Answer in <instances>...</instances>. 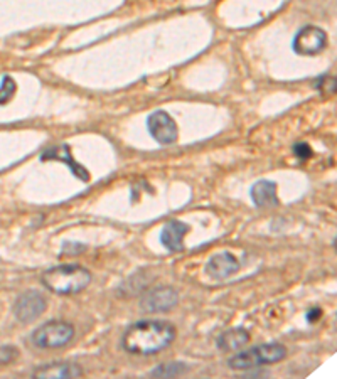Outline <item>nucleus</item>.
Instances as JSON below:
<instances>
[{
    "label": "nucleus",
    "instance_id": "4",
    "mask_svg": "<svg viewBox=\"0 0 337 379\" xmlns=\"http://www.w3.org/2000/svg\"><path fill=\"white\" fill-rule=\"evenodd\" d=\"M73 337H75V327L70 322L51 320V322L39 325L32 332L30 339H32L34 346L39 349H61L71 342Z\"/></svg>",
    "mask_w": 337,
    "mask_h": 379
},
{
    "label": "nucleus",
    "instance_id": "8",
    "mask_svg": "<svg viewBox=\"0 0 337 379\" xmlns=\"http://www.w3.org/2000/svg\"><path fill=\"white\" fill-rule=\"evenodd\" d=\"M179 302V293L171 286H159L142 297L140 307L145 312H167L174 309Z\"/></svg>",
    "mask_w": 337,
    "mask_h": 379
},
{
    "label": "nucleus",
    "instance_id": "18",
    "mask_svg": "<svg viewBox=\"0 0 337 379\" xmlns=\"http://www.w3.org/2000/svg\"><path fill=\"white\" fill-rule=\"evenodd\" d=\"M293 154L298 157L300 160H307L312 157V148H310L309 144H304V142H300V144H295L293 145Z\"/></svg>",
    "mask_w": 337,
    "mask_h": 379
},
{
    "label": "nucleus",
    "instance_id": "11",
    "mask_svg": "<svg viewBox=\"0 0 337 379\" xmlns=\"http://www.w3.org/2000/svg\"><path fill=\"white\" fill-rule=\"evenodd\" d=\"M41 160L42 162H46V160H57V162L66 164V166L71 168L73 174H75L79 181H83V182L90 181V172H88L83 166H79V164L73 159L71 148L68 147V145H61V147L49 148V150H46L44 154L41 155Z\"/></svg>",
    "mask_w": 337,
    "mask_h": 379
},
{
    "label": "nucleus",
    "instance_id": "19",
    "mask_svg": "<svg viewBox=\"0 0 337 379\" xmlns=\"http://www.w3.org/2000/svg\"><path fill=\"white\" fill-rule=\"evenodd\" d=\"M320 315H322V310L314 307V309H310L307 313H305V319H307L310 324H314L317 319H320Z\"/></svg>",
    "mask_w": 337,
    "mask_h": 379
},
{
    "label": "nucleus",
    "instance_id": "5",
    "mask_svg": "<svg viewBox=\"0 0 337 379\" xmlns=\"http://www.w3.org/2000/svg\"><path fill=\"white\" fill-rule=\"evenodd\" d=\"M327 46V34L317 26H304L292 41V49L298 56H317Z\"/></svg>",
    "mask_w": 337,
    "mask_h": 379
},
{
    "label": "nucleus",
    "instance_id": "6",
    "mask_svg": "<svg viewBox=\"0 0 337 379\" xmlns=\"http://www.w3.org/2000/svg\"><path fill=\"white\" fill-rule=\"evenodd\" d=\"M147 130L152 135V139L160 145H172L179 139L177 124L164 110H157V112L148 115Z\"/></svg>",
    "mask_w": 337,
    "mask_h": 379
},
{
    "label": "nucleus",
    "instance_id": "15",
    "mask_svg": "<svg viewBox=\"0 0 337 379\" xmlns=\"http://www.w3.org/2000/svg\"><path fill=\"white\" fill-rule=\"evenodd\" d=\"M184 373H187V366L181 365V362H171V365H160L159 367H155L151 374L157 378H174Z\"/></svg>",
    "mask_w": 337,
    "mask_h": 379
},
{
    "label": "nucleus",
    "instance_id": "10",
    "mask_svg": "<svg viewBox=\"0 0 337 379\" xmlns=\"http://www.w3.org/2000/svg\"><path fill=\"white\" fill-rule=\"evenodd\" d=\"M189 233V226L182 221L172 220L164 224L162 231H160V243L166 250L172 253H179L184 250V236Z\"/></svg>",
    "mask_w": 337,
    "mask_h": 379
},
{
    "label": "nucleus",
    "instance_id": "16",
    "mask_svg": "<svg viewBox=\"0 0 337 379\" xmlns=\"http://www.w3.org/2000/svg\"><path fill=\"white\" fill-rule=\"evenodd\" d=\"M17 84L12 79V76H3L2 84H0V105H6L14 98Z\"/></svg>",
    "mask_w": 337,
    "mask_h": 379
},
{
    "label": "nucleus",
    "instance_id": "2",
    "mask_svg": "<svg viewBox=\"0 0 337 379\" xmlns=\"http://www.w3.org/2000/svg\"><path fill=\"white\" fill-rule=\"evenodd\" d=\"M41 282L57 295H75L90 285L91 273L81 265H59L46 270Z\"/></svg>",
    "mask_w": 337,
    "mask_h": 379
},
{
    "label": "nucleus",
    "instance_id": "13",
    "mask_svg": "<svg viewBox=\"0 0 337 379\" xmlns=\"http://www.w3.org/2000/svg\"><path fill=\"white\" fill-rule=\"evenodd\" d=\"M83 374L81 367L73 362H51L37 367L34 371L36 378H52V379H68V378H79Z\"/></svg>",
    "mask_w": 337,
    "mask_h": 379
},
{
    "label": "nucleus",
    "instance_id": "3",
    "mask_svg": "<svg viewBox=\"0 0 337 379\" xmlns=\"http://www.w3.org/2000/svg\"><path fill=\"white\" fill-rule=\"evenodd\" d=\"M287 349L282 344H263V346L251 347V349L238 352L229 358L228 366L235 371H248L253 367L275 365L285 359Z\"/></svg>",
    "mask_w": 337,
    "mask_h": 379
},
{
    "label": "nucleus",
    "instance_id": "7",
    "mask_svg": "<svg viewBox=\"0 0 337 379\" xmlns=\"http://www.w3.org/2000/svg\"><path fill=\"white\" fill-rule=\"evenodd\" d=\"M46 302L44 295L36 292V290H28V292L21 293L14 304V315L19 322L30 324L37 320L44 313Z\"/></svg>",
    "mask_w": 337,
    "mask_h": 379
},
{
    "label": "nucleus",
    "instance_id": "12",
    "mask_svg": "<svg viewBox=\"0 0 337 379\" xmlns=\"http://www.w3.org/2000/svg\"><path fill=\"white\" fill-rule=\"evenodd\" d=\"M250 196L253 204L256 208H268V206H277L278 204V197H277V184L267 181L255 182L250 189Z\"/></svg>",
    "mask_w": 337,
    "mask_h": 379
},
{
    "label": "nucleus",
    "instance_id": "14",
    "mask_svg": "<svg viewBox=\"0 0 337 379\" xmlns=\"http://www.w3.org/2000/svg\"><path fill=\"white\" fill-rule=\"evenodd\" d=\"M248 342H250V332L244 331V329L241 327L229 329L224 334L218 337V347L224 352L238 351L241 347L247 346Z\"/></svg>",
    "mask_w": 337,
    "mask_h": 379
},
{
    "label": "nucleus",
    "instance_id": "17",
    "mask_svg": "<svg viewBox=\"0 0 337 379\" xmlns=\"http://www.w3.org/2000/svg\"><path fill=\"white\" fill-rule=\"evenodd\" d=\"M19 352L12 346H0V366L10 365L14 359H17Z\"/></svg>",
    "mask_w": 337,
    "mask_h": 379
},
{
    "label": "nucleus",
    "instance_id": "9",
    "mask_svg": "<svg viewBox=\"0 0 337 379\" xmlns=\"http://www.w3.org/2000/svg\"><path fill=\"white\" fill-rule=\"evenodd\" d=\"M238 270L240 262L236 260V256H233L228 251L211 256L208 265H206V271H208L209 277L214 278V280H224V278L235 275Z\"/></svg>",
    "mask_w": 337,
    "mask_h": 379
},
{
    "label": "nucleus",
    "instance_id": "1",
    "mask_svg": "<svg viewBox=\"0 0 337 379\" xmlns=\"http://www.w3.org/2000/svg\"><path fill=\"white\" fill-rule=\"evenodd\" d=\"M175 339L174 325L166 320H140L130 325L122 337V346L135 356H154Z\"/></svg>",
    "mask_w": 337,
    "mask_h": 379
}]
</instances>
